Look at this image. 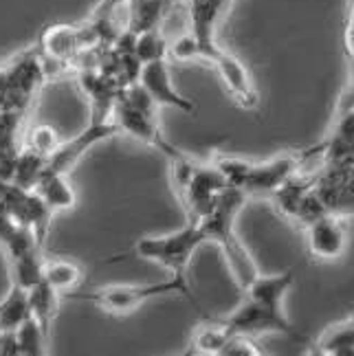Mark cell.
<instances>
[{"mask_svg": "<svg viewBox=\"0 0 354 356\" xmlns=\"http://www.w3.org/2000/svg\"><path fill=\"white\" fill-rule=\"evenodd\" d=\"M227 337H229V332L225 330V325L220 321H207L205 325H200L194 332L192 348H194V352H200V354L220 356V350L225 346Z\"/></svg>", "mask_w": 354, "mask_h": 356, "instance_id": "obj_23", "label": "cell"}, {"mask_svg": "<svg viewBox=\"0 0 354 356\" xmlns=\"http://www.w3.org/2000/svg\"><path fill=\"white\" fill-rule=\"evenodd\" d=\"M344 47L348 56H354V0H348V18L344 31Z\"/></svg>", "mask_w": 354, "mask_h": 356, "instance_id": "obj_29", "label": "cell"}, {"mask_svg": "<svg viewBox=\"0 0 354 356\" xmlns=\"http://www.w3.org/2000/svg\"><path fill=\"white\" fill-rule=\"evenodd\" d=\"M159 106L150 97L147 90L139 84H130L121 88V92L115 99L113 108V121L117 123L119 134H128L139 139L141 143L156 147L161 154H166L170 161L181 156L183 152L176 149L174 143L168 141V136L161 132L159 121H156Z\"/></svg>", "mask_w": 354, "mask_h": 356, "instance_id": "obj_3", "label": "cell"}, {"mask_svg": "<svg viewBox=\"0 0 354 356\" xmlns=\"http://www.w3.org/2000/svg\"><path fill=\"white\" fill-rule=\"evenodd\" d=\"M115 134H119V130H117V123L113 121V115L111 117L92 115V121L86 130H81L69 141H62V145L49 156L47 168L62 172V174H69L90 147H95L106 139H111V136H115Z\"/></svg>", "mask_w": 354, "mask_h": 356, "instance_id": "obj_6", "label": "cell"}, {"mask_svg": "<svg viewBox=\"0 0 354 356\" xmlns=\"http://www.w3.org/2000/svg\"><path fill=\"white\" fill-rule=\"evenodd\" d=\"M317 352L335 354V356L354 354V317L328 327L317 343Z\"/></svg>", "mask_w": 354, "mask_h": 356, "instance_id": "obj_20", "label": "cell"}, {"mask_svg": "<svg viewBox=\"0 0 354 356\" xmlns=\"http://www.w3.org/2000/svg\"><path fill=\"white\" fill-rule=\"evenodd\" d=\"M29 293V310L31 317L42 325V330L51 337V327L56 321L58 306H60V293L42 280L38 286H33Z\"/></svg>", "mask_w": 354, "mask_h": 356, "instance_id": "obj_16", "label": "cell"}, {"mask_svg": "<svg viewBox=\"0 0 354 356\" xmlns=\"http://www.w3.org/2000/svg\"><path fill=\"white\" fill-rule=\"evenodd\" d=\"M35 194L42 198L53 211H66L73 209L77 202V194L69 181V174H62L56 170H45V174L40 176L38 185L33 187Z\"/></svg>", "mask_w": 354, "mask_h": 356, "instance_id": "obj_13", "label": "cell"}, {"mask_svg": "<svg viewBox=\"0 0 354 356\" xmlns=\"http://www.w3.org/2000/svg\"><path fill=\"white\" fill-rule=\"evenodd\" d=\"M306 244L312 257L317 259H330L341 257L348 244V236H346V227L341 222V216L335 213H325L319 220L310 222L306 227Z\"/></svg>", "mask_w": 354, "mask_h": 356, "instance_id": "obj_8", "label": "cell"}, {"mask_svg": "<svg viewBox=\"0 0 354 356\" xmlns=\"http://www.w3.org/2000/svg\"><path fill=\"white\" fill-rule=\"evenodd\" d=\"M229 0H187V24L200 49V60L211 62L220 51L216 42V29L227 13Z\"/></svg>", "mask_w": 354, "mask_h": 356, "instance_id": "obj_7", "label": "cell"}, {"mask_svg": "<svg viewBox=\"0 0 354 356\" xmlns=\"http://www.w3.org/2000/svg\"><path fill=\"white\" fill-rule=\"evenodd\" d=\"M325 213H330L328 207H325V202H323L321 196L317 194V189H315V187H310V189L306 191V194H304L302 202H299V207H297V211H295V218H293V220L299 222V225H304V227H308L310 222L319 220V218L325 216Z\"/></svg>", "mask_w": 354, "mask_h": 356, "instance_id": "obj_25", "label": "cell"}, {"mask_svg": "<svg viewBox=\"0 0 354 356\" xmlns=\"http://www.w3.org/2000/svg\"><path fill=\"white\" fill-rule=\"evenodd\" d=\"M13 334H16V341H18L20 356H42L49 352L47 350L49 334L42 330V325H40L33 317L26 319Z\"/></svg>", "mask_w": 354, "mask_h": 356, "instance_id": "obj_22", "label": "cell"}, {"mask_svg": "<svg viewBox=\"0 0 354 356\" xmlns=\"http://www.w3.org/2000/svg\"><path fill=\"white\" fill-rule=\"evenodd\" d=\"M293 286H295V273L293 270L280 273V275H260V273H257L242 293L249 299L257 301V304L271 308V310L284 312V299Z\"/></svg>", "mask_w": 354, "mask_h": 356, "instance_id": "obj_12", "label": "cell"}, {"mask_svg": "<svg viewBox=\"0 0 354 356\" xmlns=\"http://www.w3.org/2000/svg\"><path fill=\"white\" fill-rule=\"evenodd\" d=\"M299 165V152H286L264 163H253L244 194L247 196H271L273 191L286 181L289 176L297 172Z\"/></svg>", "mask_w": 354, "mask_h": 356, "instance_id": "obj_11", "label": "cell"}, {"mask_svg": "<svg viewBox=\"0 0 354 356\" xmlns=\"http://www.w3.org/2000/svg\"><path fill=\"white\" fill-rule=\"evenodd\" d=\"M84 280V270L73 259H45V282L60 295L73 291Z\"/></svg>", "mask_w": 354, "mask_h": 356, "instance_id": "obj_18", "label": "cell"}, {"mask_svg": "<svg viewBox=\"0 0 354 356\" xmlns=\"http://www.w3.org/2000/svg\"><path fill=\"white\" fill-rule=\"evenodd\" d=\"M253 163L238 159V156H218L214 161V168L223 174V178L227 181L229 187H236L244 191V185H247V178L251 172Z\"/></svg>", "mask_w": 354, "mask_h": 356, "instance_id": "obj_24", "label": "cell"}, {"mask_svg": "<svg viewBox=\"0 0 354 356\" xmlns=\"http://www.w3.org/2000/svg\"><path fill=\"white\" fill-rule=\"evenodd\" d=\"M7 181H0V200H3V196H5V189H7Z\"/></svg>", "mask_w": 354, "mask_h": 356, "instance_id": "obj_30", "label": "cell"}, {"mask_svg": "<svg viewBox=\"0 0 354 356\" xmlns=\"http://www.w3.org/2000/svg\"><path fill=\"white\" fill-rule=\"evenodd\" d=\"M220 323L225 325V330L229 334L257 337V334H268V332H282V334H289L291 339L304 341V337L295 330L289 317H286V312L271 310L249 297Z\"/></svg>", "mask_w": 354, "mask_h": 356, "instance_id": "obj_5", "label": "cell"}, {"mask_svg": "<svg viewBox=\"0 0 354 356\" xmlns=\"http://www.w3.org/2000/svg\"><path fill=\"white\" fill-rule=\"evenodd\" d=\"M260 354L262 350L257 348L253 337H244V334H229L220 350V356H260Z\"/></svg>", "mask_w": 354, "mask_h": 356, "instance_id": "obj_27", "label": "cell"}, {"mask_svg": "<svg viewBox=\"0 0 354 356\" xmlns=\"http://www.w3.org/2000/svg\"><path fill=\"white\" fill-rule=\"evenodd\" d=\"M29 317V293L11 284L9 293L0 301V332H16Z\"/></svg>", "mask_w": 354, "mask_h": 356, "instance_id": "obj_15", "label": "cell"}, {"mask_svg": "<svg viewBox=\"0 0 354 356\" xmlns=\"http://www.w3.org/2000/svg\"><path fill=\"white\" fill-rule=\"evenodd\" d=\"M205 244V236L198 222H185L179 231H172L166 236H147L134 242L130 249L113 255L106 264H117L124 259H147L156 262L166 270H170L174 277H187L189 259Z\"/></svg>", "mask_w": 354, "mask_h": 356, "instance_id": "obj_2", "label": "cell"}, {"mask_svg": "<svg viewBox=\"0 0 354 356\" xmlns=\"http://www.w3.org/2000/svg\"><path fill=\"white\" fill-rule=\"evenodd\" d=\"M168 53H170V42H168V38L163 35L161 26L134 35V56L139 58L141 64L166 60Z\"/></svg>", "mask_w": 354, "mask_h": 356, "instance_id": "obj_21", "label": "cell"}, {"mask_svg": "<svg viewBox=\"0 0 354 356\" xmlns=\"http://www.w3.org/2000/svg\"><path fill=\"white\" fill-rule=\"evenodd\" d=\"M211 64L216 66L218 75H220L225 88L229 90V95L238 102V106L242 108H255L260 95H257V88L253 84V77L249 73V68L244 66L236 56H231L229 51L220 49L216 53V58L211 60Z\"/></svg>", "mask_w": 354, "mask_h": 356, "instance_id": "obj_10", "label": "cell"}, {"mask_svg": "<svg viewBox=\"0 0 354 356\" xmlns=\"http://www.w3.org/2000/svg\"><path fill=\"white\" fill-rule=\"evenodd\" d=\"M244 200H247V194L242 189L227 187L220 194V198H218L216 207L198 220L205 242H216L223 249L227 264L231 268V275H234L240 291L247 289L249 282L257 275V266L251 253L236 234V218L242 209Z\"/></svg>", "mask_w": 354, "mask_h": 356, "instance_id": "obj_1", "label": "cell"}, {"mask_svg": "<svg viewBox=\"0 0 354 356\" xmlns=\"http://www.w3.org/2000/svg\"><path fill=\"white\" fill-rule=\"evenodd\" d=\"M73 301H90L104 312L111 314H128L141 308L147 301H152L156 297H166V295H181L185 297L189 304L196 306V299L192 293V286H189L187 277H170L163 282H150V284H115V286H104V289H95V291H84V293H75L69 291L64 293Z\"/></svg>", "mask_w": 354, "mask_h": 356, "instance_id": "obj_4", "label": "cell"}, {"mask_svg": "<svg viewBox=\"0 0 354 356\" xmlns=\"http://www.w3.org/2000/svg\"><path fill=\"white\" fill-rule=\"evenodd\" d=\"M9 270H11V284L20 286L24 291H31L33 286H38L45 280L42 249H35V251L9 259Z\"/></svg>", "mask_w": 354, "mask_h": 356, "instance_id": "obj_17", "label": "cell"}, {"mask_svg": "<svg viewBox=\"0 0 354 356\" xmlns=\"http://www.w3.org/2000/svg\"><path fill=\"white\" fill-rule=\"evenodd\" d=\"M62 145V139H60V134L56 128H51L47 126V123H42V126H35L29 134V141H26V147H31L35 149L38 154H42V156H51L56 149Z\"/></svg>", "mask_w": 354, "mask_h": 356, "instance_id": "obj_26", "label": "cell"}, {"mask_svg": "<svg viewBox=\"0 0 354 356\" xmlns=\"http://www.w3.org/2000/svg\"><path fill=\"white\" fill-rule=\"evenodd\" d=\"M176 0H126L128 7V26L130 33H141L156 29L170 16Z\"/></svg>", "mask_w": 354, "mask_h": 356, "instance_id": "obj_14", "label": "cell"}, {"mask_svg": "<svg viewBox=\"0 0 354 356\" xmlns=\"http://www.w3.org/2000/svg\"><path fill=\"white\" fill-rule=\"evenodd\" d=\"M335 216H354V174H348L341 189H339L337 200L332 204Z\"/></svg>", "mask_w": 354, "mask_h": 356, "instance_id": "obj_28", "label": "cell"}, {"mask_svg": "<svg viewBox=\"0 0 354 356\" xmlns=\"http://www.w3.org/2000/svg\"><path fill=\"white\" fill-rule=\"evenodd\" d=\"M47 165H49L47 156L38 154L31 147H24L18 152V159H16V165H13V174H11L9 183L18 185L22 189H33L40 181V176L45 174Z\"/></svg>", "mask_w": 354, "mask_h": 356, "instance_id": "obj_19", "label": "cell"}, {"mask_svg": "<svg viewBox=\"0 0 354 356\" xmlns=\"http://www.w3.org/2000/svg\"><path fill=\"white\" fill-rule=\"evenodd\" d=\"M139 84L147 90V95L154 99V104L159 108L168 106V108H176V111L189 113V115L196 113V106L189 99H185L172 84L168 60H156V62L143 64L141 75H139Z\"/></svg>", "mask_w": 354, "mask_h": 356, "instance_id": "obj_9", "label": "cell"}]
</instances>
